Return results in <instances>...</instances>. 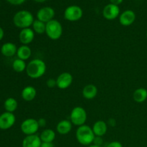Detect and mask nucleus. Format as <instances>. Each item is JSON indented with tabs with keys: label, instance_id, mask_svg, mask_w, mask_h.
I'll return each mask as SVG.
<instances>
[{
	"label": "nucleus",
	"instance_id": "7c9ffc66",
	"mask_svg": "<svg viewBox=\"0 0 147 147\" xmlns=\"http://www.w3.org/2000/svg\"><path fill=\"white\" fill-rule=\"evenodd\" d=\"M40 147H55L53 143H46V142H42L41 146Z\"/></svg>",
	"mask_w": 147,
	"mask_h": 147
},
{
	"label": "nucleus",
	"instance_id": "f3484780",
	"mask_svg": "<svg viewBox=\"0 0 147 147\" xmlns=\"http://www.w3.org/2000/svg\"><path fill=\"white\" fill-rule=\"evenodd\" d=\"M82 94H83V97L88 100H91V99L95 98L98 94L97 87L93 84L86 85L83 88Z\"/></svg>",
	"mask_w": 147,
	"mask_h": 147
},
{
	"label": "nucleus",
	"instance_id": "9b49d317",
	"mask_svg": "<svg viewBox=\"0 0 147 147\" xmlns=\"http://www.w3.org/2000/svg\"><path fill=\"white\" fill-rule=\"evenodd\" d=\"M120 14V9L119 6L113 4H109L104 7L103 15L105 19L108 20H113L117 18Z\"/></svg>",
	"mask_w": 147,
	"mask_h": 147
},
{
	"label": "nucleus",
	"instance_id": "f257e3e1",
	"mask_svg": "<svg viewBox=\"0 0 147 147\" xmlns=\"http://www.w3.org/2000/svg\"><path fill=\"white\" fill-rule=\"evenodd\" d=\"M47 70L45 63L41 59H33L28 63L26 73L28 77L32 79H37L42 77Z\"/></svg>",
	"mask_w": 147,
	"mask_h": 147
},
{
	"label": "nucleus",
	"instance_id": "a211bd4d",
	"mask_svg": "<svg viewBox=\"0 0 147 147\" xmlns=\"http://www.w3.org/2000/svg\"><path fill=\"white\" fill-rule=\"evenodd\" d=\"M73 127V123L70 121L68 120H62L59 122L56 126V130L57 133L61 135H65L70 133V131L72 130Z\"/></svg>",
	"mask_w": 147,
	"mask_h": 147
},
{
	"label": "nucleus",
	"instance_id": "cd10ccee",
	"mask_svg": "<svg viewBox=\"0 0 147 147\" xmlns=\"http://www.w3.org/2000/svg\"><path fill=\"white\" fill-rule=\"evenodd\" d=\"M106 147H123V145L121 143L117 141H114V142H111L106 146Z\"/></svg>",
	"mask_w": 147,
	"mask_h": 147
},
{
	"label": "nucleus",
	"instance_id": "473e14b6",
	"mask_svg": "<svg viewBox=\"0 0 147 147\" xmlns=\"http://www.w3.org/2000/svg\"><path fill=\"white\" fill-rule=\"evenodd\" d=\"M109 124L111 126H113H113H116V121H115V119H109Z\"/></svg>",
	"mask_w": 147,
	"mask_h": 147
},
{
	"label": "nucleus",
	"instance_id": "9d476101",
	"mask_svg": "<svg viewBox=\"0 0 147 147\" xmlns=\"http://www.w3.org/2000/svg\"><path fill=\"white\" fill-rule=\"evenodd\" d=\"M55 10L50 7H45L40 9L37 13V20L47 23L53 20L55 17Z\"/></svg>",
	"mask_w": 147,
	"mask_h": 147
},
{
	"label": "nucleus",
	"instance_id": "393cba45",
	"mask_svg": "<svg viewBox=\"0 0 147 147\" xmlns=\"http://www.w3.org/2000/svg\"><path fill=\"white\" fill-rule=\"evenodd\" d=\"M12 68L17 73H22V72L26 70L27 64H26L24 60H21L20 58H17L16 60H14V62H13Z\"/></svg>",
	"mask_w": 147,
	"mask_h": 147
},
{
	"label": "nucleus",
	"instance_id": "5701e85b",
	"mask_svg": "<svg viewBox=\"0 0 147 147\" xmlns=\"http://www.w3.org/2000/svg\"><path fill=\"white\" fill-rule=\"evenodd\" d=\"M4 106L6 111L13 113V112L17 110V106H18V103H17V100L14 98H8L4 101Z\"/></svg>",
	"mask_w": 147,
	"mask_h": 147
},
{
	"label": "nucleus",
	"instance_id": "7ed1b4c3",
	"mask_svg": "<svg viewBox=\"0 0 147 147\" xmlns=\"http://www.w3.org/2000/svg\"><path fill=\"white\" fill-rule=\"evenodd\" d=\"M34 17L30 11L27 10H21L14 14L13 17V22L18 28H30L34 22Z\"/></svg>",
	"mask_w": 147,
	"mask_h": 147
},
{
	"label": "nucleus",
	"instance_id": "4468645a",
	"mask_svg": "<svg viewBox=\"0 0 147 147\" xmlns=\"http://www.w3.org/2000/svg\"><path fill=\"white\" fill-rule=\"evenodd\" d=\"M42 141L37 134L27 136L22 141V147H40Z\"/></svg>",
	"mask_w": 147,
	"mask_h": 147
},
{
	"label": "nucleus",
	"instance_id": "0eeeda50",
	"mask_svg": "<svg viewBox=\"0 0 147 147\" xmlns=\"http://www.w3.org/2000/svg\"><path fill=\"white\" fill-rule=\"evenodd\" d=\"M83 10L77 5H71L67 7L64 11L65 20L70 22L78 21L83 17Z\"/></svg>",
	"mask_w": 147,
	"mask_h": 147
},
{
	"label": "nucleus",
	"instance_id": "bb28decb",
	"mask_svg": "<svg viewBox=\"0 0 147 147\" xmlns=\"http://www.w3.org/2000/svg\"><path fill=\"white\" fill-rule=\"evenodd\" d=\"M103 143V140L102 139L101 136H96L93 140V144L95 145H97V146H101L102 144Z\"/></svg>",
	"mask_w": 147,
	"mask_h": 147
},
{
	"label": "nucleus",
	"instance_id": "1a4fd4ad",
	"mask_svg": "<svg viewBox=\"0 0 147 147\" xmlns=\"http://www.w3.org/2000/svg\"><path fill=\"white\" fill-rule=\"evenodd\" d=\"M73 77L68 72H64L57 76L56 81H57V87L58 88L64 90L70 87L73 83Z\"/></svg>",
	"mask_w": 147,
	"mask_h": 147
},
{
	"label": "nucleus",
	"instance_id": "2eb2a0df",
	"mask_svg": "<svg viewBox=\"0 0 147 147\" xmlns=\"http://www.w3.org/2000/svg\"><path fill=\"white\" fill-rule=\"evenodd\" d=\"M92 129L96 136H103L106 134L108 131V125L105 121L101 120L97 121L93 124Z\"/></svg>",
	"mask_w": 147,
	"mask_h": 147
},
{
	"label": "nucleus",
	"instance_id": "f8f14e48",
	"mask_svg": "<svg viewBox=\"0 0 147 147\" xmlns=\"http://www.w3.org/2000/svg\"><path fill=\"white\" fill-rule=\"evenodd\" d=\"M34 32L32 28L22 29L19 34L20 42L24 45L30 44L34 39Z\"/></svg>",
	"mask_w": 147,
	"mask_h": 147
},
{
	"label": "nucleus",
	"instance_id": "c9c22d12",
	"mask_svg": "<svg viewBox=\"0 0 147 147\" xmlns=\"http://www.w3.org/2000/svg\"><path fill=\"white\" fill-rule=\"evenodd\" d=\"M87 147H102V146H97V145H95V144H91V145H90V146H88Z\"/></svg>",
	"mask_w": 147,
	"mask_h": 147
},
{
	"label": "nucleus",
	"instance_id": "2f4dec72",
	"mask_svg": "<svg viewBox=\"0 0 147 147\" xmlns=\"http://www.w3.org/2000/svg\"><path fill=\"white\" fill-rule=\"evenodd\" d=\"M123 0H110L111 4H115V5H119V4H121L123 2Z\"/></svg>",
	"mask_w": 147,
	"mask_h": 147
},
{
	"label": "nucleus",
	"instance_id": "6ab92c4d",
	"mask_svg": "<svg viewBox=\"0 0 147 147\" xmlns=\"http://www.w3.org/2000/svg\"><path fill=\"white\" fill-rule=\"evenodd\" d=\"M37 95V90L33 86H26L22 90L21 96L23 100L25 101H32L34 100Z\"/></svg>",
	"mask_w": 147,
	"mask_h": 147
},
{
	"label": "nucleus",
	"instance_id": "ddd939ff",
	"mask_svg": "<svg viewBox=\"0 0 147 147\" xmlns=\"http://www.w3.org/2000/svg\"><path fill=\"white\" fill-rule=\"evenodd\" d=\"M136 20V14L132 10H126L121 13L119 17V22L121 25L127 27L134 22Z\"/></svg>",
	"mask_w": 147,
	"mask_h": 147
},
{
	"label": "nucleus",
	"instance_id": "6e6552de",
	"mask_svg": "<svg viewBox=\"0 0 147 147\" xmlns=\"http://www.w3.org/2000/svg\"><path fill=\"white\" fill-rule=\"evenodd\" d=\"M16 121V117L13 113L4 112L0 115V129L7 130L14 126Z\"/></svg>",
	"mask_w": 147,
	"mask_h": 147
},
{
	"label": "nucleus",
	"instance_id": "a878e982",
	"mask_svg": "<svg viewBox=\"0 0 147 147\" xmlns=\"http://www.w3.org/2000/svg\"><path fill=\"white\" fill-rule=\"evenodd\" d=\"M46 84L47 86L50 88H53L55 86H57V81H56V79L54 78H49L48 80L46 82Z\"/></svg>",
	"mask_w": 147,
	"mask_h": 147
},
{
	"label": "nucleus",
	"instance_id": "e433bc0d",
	"mask_svg": "<svg viewBox=\"0 0 147 147\" xmlns=\"http://www.w3.org/2000/svg\"><path fill=\"white\" fill-rule=\"evenodd\" d=\"M146 37H147V32H146Z\"/></svg>",
	"mask_w": 147,
	"mask_h": 147
},
{
	"label": "nucleus",
	"instance_id": "f704fd0d",
	"mask_svg": "<svg viewBox=\"0 0 147 147\" xmlns=\"http://www.w3.org/2000/svg\"><path fill=\"white\" fill-rule=\"evenodd\" d=\"M34 1H36V2H40V3H42V2H45V1H46V0H34Z\"/></svg>",
	"mask_w": 147,
	"mask_h": 147
},
{
	"label": "nucleus",
	"instance_id": "aec40b11",
	"mask_svg": "<svg viewBox=\"0 0 147 147\" xmlns=\"http://www.w3.org/2000/svg\"><path fill=\"white\" fill-rule=\"evenodd\" d=\"M40 137L42 142L53 143V141L55 139L56 134L53 129H46L41 132V134L40 135Z\"/></svg>",
	"mask_w": 147,
	"mask_h": 147
},
{
	"label": "nucleus",
	"instance_id": "4be33fe9",
	"mask_svg": "<svg viewBox=\"0 0 147 147\" xmlns=\"http://www.w3.org/2000/svg\"><path fill=\"white\" fill-rule=\"evenodd\" d=\"M133 98L135 102L142 103L147 99V90L144 88H139L136 89L133 94Z\"/></svg>",
	"mask_w": 147,
	"mask_h": 147
},
{
	"label": "nucleus",
	"instance_id": "423d86ee",
	"mask_svg": "<svg viewBox=\"0 0 147 147\" xmlns=\"http://www.w3.org/2000/svg\"><path fill=\"white\" fill-rule=\"evenodd\" d=\"M20 129L23 134L29 136V135L36 134L40 129V126H39L37 119L30 118V119H25L22 123Z\"/></svg>",
	"mask_w": 147,
	"mask_h": 147
},
{
	"label": "nucleus",
	"instance_id": "72a5a7b5",
	"mask_svg": "<svg viewBox=\"0 0 147 147\" xmlns=\"http://www.w3.org/2000/svg\"><path fill=\"white\" fill-rule=\"evenodd\" d=\"M4 30H3V29L1 28V27H0V41H1V40L3 39V37H4Z\"/></svg>",
	"mask_w": 147,
	"mask_h": 147
},
{
	"label": "nucleus",
	"instance_id": "f03ea898",
	"mask_svg": "<svg viewBox=\"0 0 147 147\" xmlns=\"http://www.w3.org/2000/svg\"><path fill=\"white\" fill-rule=\"evenodd\" d=\"M76 136L78 143L83 146L91 145L96 137L92 128L86 124L78 126L76 130Z\"/></svg>",
	"mask_w": 147,
	"mask_h": 147
},
{
	"label": "nucleus",
	"instance_id": "20e7f679",
	"mask_svg": "<svg viewBox=\"0 0 147 147\" xmlns=\"http://www.w3.org/2000/svg\"><path fill=\"white\" fill-rule=\"evenodd\" d=\"M63 26L57 20H53L46 23L45 33L50 40H59L63 34Z\"/></svg>",
	"mask_w": 147,
	"mask_h": 147
},
{
	"label": "nucleus",
	"instance_id": "412c9836",
	"mask_svg": "<svg viewBox=\"0 0 147 147\" xmlns=\"http://www.w3.org/2000/svg\"><path fill=\"white\" fill-rule=\"evenodd\" d=\"M17 55L18 58L21 59L25 61L26 60H28L32 55L31 48L28 45H22L17 49Z\"/></svg>",
	"mask_w": 147,
	"mask_h": 147
},
{
	"label": "nucleus",
	"instance_id": "c85d7f7f",
	"mask_svg": "<svg viewBox=\"0 0 147 147\" xmlns=\"http://www.w3.org/2000/svg\"><path fill=\"white\" fill-rule=\"evenodd\" d=\"M26 0H7L8 2H9L11 4L13 5H20V4H23Z\"/></svg>",
	"mask_w": 147,
	"mask_h": 147
},
{
	"label": "nucleus",
	"instance_id": "39448f33",
	"mask_svg": "<svg viewBox=\"0 0 147 147\" xmlns=\"http://www.w3.org/2000/svg\"><path fill=\"white\" fill-rule=\"evenodd\" d=\"M70 121L73 125L77 126H83L87 121V112L81 106L73 108L70 113Z\"/></svg>",
	"mask_w": 147,
	"mask_h": 147
},
{
	"label": "nucleus",
	"instance_id": "dca6fc26",
	"mask_svg": "<svg viewBox=\"0 0 147 147\" xmlns=\"http://www.w3.org/2000/svg\"><path fill=\"white\" fill-rule=\"evenodd\" d=\"M17 46L12 42H6L3 44L1 47V53L4 56L7 57H12L17 54Z\"/></svg>",
	"mask_w": 147,
	"mask_h": 147
},
{
	"label": "nucleus",
	"instance_id": "b1692460",
	"mask_svg": "<svg viewBox=\"0 0 147 147\" xmlns=\"http://www.w3.org/2000/svg\"><path fill=\"white\" fill-rule=\"evenodd\" d=\"M32 30L34 32V33L38 34H43L45 33L46 31V23L40 21L38 20H35L33 22L32 25Z\"/></svg>",
	"mask_w": 147,
	"mask_h": 147
},
{
	"label": "nucleus",
	"instance_id": "c756f323",
	"mask_svg": "<svg viewBox=\"0 0 147 147\" xmlns=\"http://www.w3.org/2000/svg\"><path fill=\"white\" fill-rule=\"evenodd\" d=\"M37 121H38L40 127H44V126H45L46 123H47L46 120L45 119H43V118H41V119H38V120H37Z\"/></svg>",
	"mask_w": 147,
	"mask_h": 147
}]
</instances>
